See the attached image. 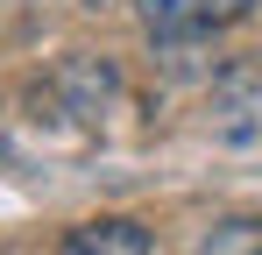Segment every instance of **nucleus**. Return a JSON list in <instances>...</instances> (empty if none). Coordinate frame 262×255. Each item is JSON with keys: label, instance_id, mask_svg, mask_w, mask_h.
I'll list each match as a JSON object with an SVG mask.
<instances>
[{"label": "nucleus", "instance_id": "nucleus-1", "mask_svg": "<svg viewBox=\"0 0 262 255\" xmlns=\"http://www.w3.org/2000/svg\"><path fill=\"white\" fill-rule=\"evenodd\" d=\"M213 128L227 142H255L262 135V64H227L213 85Z\"/></svg>", "mask_w": 262, "mask_h": 255}, {"label": "nucleus", "instance_id": "nucleus-2", "mask_svg": "<svg viewBox=\"0 0 262 255\" xmlns=\"http://www.w3.org/2000/svg\"><path fill=\"white\" fill-rule=\"evenodd\" d=\"M135 22L149 42H191V36H213L206 22V0H135Z\"/></svg>", "mask_w": 262, "mask_h": 255}, {"label": "nucleus", "instance_id": "nucleus-3", "mask_svg": "<svg viewBox=\"0 0 262 255\" xmlns=\"http://www.w3.org/2000/svg\"><path fill=\"white\" fill-rule=\"evenodd\" d=\"M64 248H71V255H149L156 234L135 227V220H85V227L64 234Z\"/></svg>", "mask_w": 262, "mask_h": 255}, {"label": "nucleus", "instance_id": "nucleus-4", "mask_svg": "<svg viewBox=\"0 0 262 255\" xmlns=\"http://www.w3.org/2000/svg\"><path fill=\"white\" fill-rule=\"evenodd\" d=\"M199 248H206V255H227V248H262V220H227V227H213Z\"/></svg>", "mask_w": 262, "mask_h": 255}, {"label": "nucleus", "instance_id": "nucleus-5", "mask_svg": "<svg viewBox=\"0 0 262 255\" xmlns=\"http://www.w3.org/2000/svg\"><path fill=\"white\" fill-rule=\"evenodd\" d=\"M248 7H255V0H206V22H213V29H227V22H241Z\"/></svg>", "mask_w": 262, "mask_h": 255}]
</instances>
